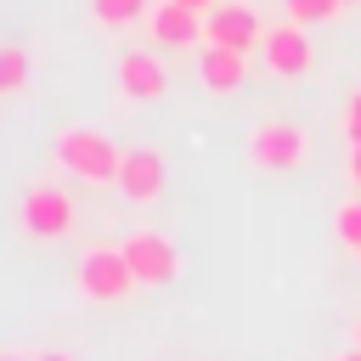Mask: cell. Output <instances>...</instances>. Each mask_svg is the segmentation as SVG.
Wrapping results in <instances>:
<instances>
[{"mask_svg": "<svg viewBox=\"0 0 361 361\" xmlns=\"http://www.w3.org/2000/svg\"><path fill=\"white\" fill-rule=\"evenodd\" d=\"M56 164H62L73 180H90V186H118L124 147H113V135H102L96 124H68V130H56Z\"/></svg>", "mask_w": 361, "mask_h": 361, "instance_id": "cell-1", "label": "cell"}, {"mask_svg": "<svg viewBox=\"0 0 361 361\" xmlns=\"http://www.w3.org/2000/svg\"><path fill=\"white\" fill-rule=\"evenodd\" d=\"M310 152V135L293 124V118H259L248 130V164L265 169V175H293Z\"/></svg>", "mask_w": 361, "mask_h": 361, "instance_id": "cell-2", "label": "cell"}, {"mask_svg": "<svg viewBox=\"0 0 361 361\" xmlns=\"http://www.w3.org/2000/svg\"><path fill=\"white\" fill-rule=\"evenodd\" d=\"M141 282H135V271H130V259H124V248L118 243H102V248H85L79 254V293L90 299V305H118V299H130Z\"/></svg>", "mask_w": 361, "mask_h": 361, "instance_id": "cell-3", "label": "cell"}, {"mask_svg": "<svg viewBox=\"0 0 361 361\" xmlns=\"http://www.w3.org/2000/svg\"><path fill=\"white\" fill-rule=\"evenodd\" d=\"M17 220H23V231H28L34 243H62V237L79 226V209H73V197H68L56 180H34V186L23 192Z\"/></svg>", "mask_w": 361, "mask_h": 361, "instance_id": "cell-4", "label": "cell"}, {"mask_svg": "<svg viewBox=\"0 0 361 361\" xmlns=\"http://www.w3.org/2000/svg\"><path fill=\"white\" fill-rule=\"evenodd\" d=\"M259 39H265V23L248 0H220L203 11V45H226V51L248 56V51H259Z\"/></svg>", "mask_w": 361, "mask_h": 361, "instance_id": "cell-5", "label": "cell"}, {"mask_svg": "<svg viewBox=\"0 0 361 361\" xmlns=\"http://www.w3.org/2000/svg\"><path fill=\"white\" fill-rule=\"evenodd\" d=\"M118 248H124V259H130V271H135L141 288H164V282L180 276V248L164 231H130Z\"/></svg>", "mask_w": 361, "mask_h": 361, "instance_id": "cell-6", "label": "cell"}, {"mask_svg": "<svg viewBox=\"0 0 361 361\" xmlns=\"http://www.w3.org/2000/svg\"><path fill=\"white\" fill-rule=\"evenodd\" d=\"M164 186H169V164H164V152H158V147H124L118 192H124L135 209H147V203L164 197Z\"/></svg>", "mask_w": 361, "mask_h": 361, "instance_id": "cell-7", "label": "cell"}, {"mask_svg": "<svg viewBox=\"0 0 361 361\" xmlns=\"http://www.w3.org/2000/svg\"><path fill=\"white\" fill-rule=\"evenodd\" d=\"M259 56H265V73H276V79H299V73H310L316 45L305 39V28H299V23H276V28H265Z\"/></svg>", "mask_w": 361, "mask_h": 361, "instance_id": "cell-8", "label": "cell"}, {"mask_svg": "<svg viewBox=\"0 0 361 361\" xmlns=\"http://www.w3.org/2000/svg\"><path fill=\"white\" fill-rule=\"evenodd\" d=\"M147 34H152V45H164V51L203 45V11H192V6H180V0H158V6L147 11Z\"/></svg>", "mask_w": 361, "mask_h": 361, "instance_id": "cell-9", "label": "cell"}, {"mask_svg": "<svg viewBox=\"0 0 361 361\" xmlns=\"http://www.w3.org/2000/svg\"><path fill=\"white\" fill-rule=\"evenodd\" d=\"M169 90V73L152 51H124L118 56V96L124 102H164Z\"/></svg>", "mask_w": 361, "mask_h": 361, "instance_id": "cell-10", "label": "cell"}, {"mask_svg": "<svg viewBox=\"0 0 361 361\" xmlns=\"http://www.w3.org/2000/svg\"><path fill=\"white\" fill-rule=\"evenodd\" d=\"M197 79L209 96H237L248 85V56L243 51H226V45H203L197 51Z\"/></svg>", "mask_w": 361, "mask_h": 361, "instance_id": "cell-11", "label": "cell"}, {"mask_svg": "<svg viewBox=\"0 0 361 361\" xmlns=\"http://www.w3.org/2000/svg\"><path fill=\"white\" fill-rule=\"evenodd\" d=\"M28 73H34V56L23 45H0V102L6 96H23L28 90Z\"/></svg>", "mask_w": 361, "mask_h": 361, "instance_id": "cell-12", "label": "cell"}, {"mask_svg": "<svg viewBox=\"0 0 361 361\" xmlns=\"http://www.w3.org/2000/svg\"><path fill=\"white\" fill-rule=\"evenodd\" d=\"M152 6L147 0H90V17L102 23V28H130V23H141Z\"/></svg>", "mask_w": 361, "mask_h": 361, "instance_id": "cell-13", "label": "cell"}, {"mask_svg": "<svg viewBox=\"0 0 361 361\" xmlns=\"http://www.w3.org/2000/svg\"><path fill=\"white\" fill-rule=\"evenodd\" d=\"M282 11H288V23L310 28V23H333L344 11V0H282Z\"/></svg>", "mask_w": 361, "mask_h": 361, "instance_id": "cell-14", "label": "cell"}, {"mask_svg": "<svg viewBox=\"0 0 361 361\" xmlns=\"http://www.w3.org/2000/svg\"><path fill=\"white\" fill-rule=\"evenodd\" d=\"M333 226H338V243H344L350 254H361V197H350V203L333 214Z\"/></svg>", "mask_w": 361, "mask_h": 361, "instance_id": "cell-15", "label": "cell"}, {"mask_svg": "<svg viewBox=\"0 0 361 361\" xmlns=\"http://www.w3.org/2000/svg\"><path fill=\"white\" fill-rule=\"evenodd\" d=\"M338 124H344V141L350 147H361V90L344 102V113H338Z\"/></svg>", "mask_w": 361, "mask_h": 361, "instance_id": "cell-16", "label": "cell"}, {"mask_svg": "<svg viewBox=\"0 0 361 361\" xmlns=\"http://www.w3.org/2000/svg\"><path fill=\"white\" fill-rule=\"evenodd\" d=\"M344 169H350V186H355V197H361V147H350V164H344Z\"/></svg>", "mask_w": 361, "mask_h": 361, "instance_id": "cell-17", "label": "cell"}, {"mask_svg": "<svg viewBox=\"0 0 361 361\" xmlns=\"http://www.w3.org/2000/svg\"><path fill=\"white\" fill-rule=\"evenodd\" d=\"M180 6H192V11H209V6H220V0H180Z\"/></svg>", "mask_w": 361, "mask_h": 361, "instance_id": "cell-18", "label": "cell"}, {"mask_svg": "<svg viewBox=\"0 0 361 361\" xmlns=\"http://www.w3.org/2000/svg\"><path fill=\"white\" fill-rule=\"evenodd\" d=\"M350 344H355V350H361V316H355V327H350Z\"/></svg>", "mask_w": 361, "mask_h": 361, "instance_id": "cell-19", "label": "cell"}, {"mask_svg": "<svg viewBox=\"0 0 361 361\" xmlns=\"http://www.w3.org/2000/svg\"><path fill=\"white\" fill-rule=\"evenodd\" d=\"M34 361H73V355H56V350H51V355H34Z\"/></svg>", "mask_w": 361, "mask_h": 361, "instance_id": "cell-20", "label": "cell"}, {"mask_svg": "<svg viewBox=\"0 0 361 361\" xmlns=\"http://www.w3.org/2000/svg\"><path fill=\"white\" fill-rule=\"evenodd\" d=\"M338 361H361V350H355V344H350V350H344V355H338Z\"/></svg>", "mask_w": 361, "mask_h": 361, "instance_id": "cell-21", "label": "cell"}, {"mask_svg": "<svg viewBox=\"0 0 361 361\" xmlns=\"http://www.w3.org/2000/svg\"><path fill=\"white\" fill-rule=\"evenodd\" d=\"M0 361H28V355H0Z\"/></svg>", "mask_w": 361, "mask_h": 361, "instance_id": "cell-22", "label": "cell"}, {"mask_svg": "<svg viewBox=\"0 0 361 361\" xmlns=\"http://www.w3.org/2000/svg\"><path fill=\"white\" fill-rule=\"evenodd\" d=\"M344 6H361V0H344Z\"/></svg>", "mask_w": 361, "mask_h": 361, "instance_id": "cell-23", "label": "cell"}, {"mask_svg": "<svg viewBox=\"0 0 361 361\" xmlns=\"http://www.w3.org/2000/svg\"><path fill=\"white\" fill-rule=\"evenodd\" d=\"M355 259H361V254H355Z\"/></svg>", "mask_w": 361, "mask_h": 361, "instance_id": "cell-24", "label": "cell"}]
</instances>
